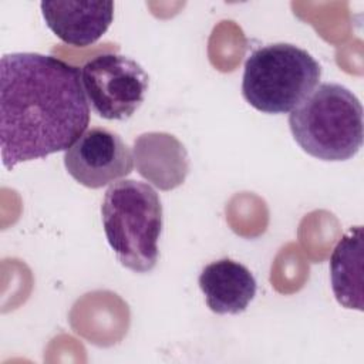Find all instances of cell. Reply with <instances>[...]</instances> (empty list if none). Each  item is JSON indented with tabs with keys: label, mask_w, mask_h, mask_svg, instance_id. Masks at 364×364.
Wrapping results in <instances>:
<instances>
[{
	"label": "cell",
	"mask_w": 364,
	"mask_h": 364,
	"mask_svg": "<svg viewBox=\"0 0 364 364\" xmlns=\"http://www.w3.org/2000/svg\"><path fill=\"white\" fill-rule=\"evenodd\" d=\"M90 124L81 71L54 55L10 53L0 60L3 165L67 151Z\"/></svg>",
	"instance_id": "cell-1"
},
{
	"label": "cell",
	"mask_w": 364,
	"mask_h": 364,
	"mask_svg": "<svg viewBox=\"0 0 364 364\" xmlns=\"http://www.w3.org/2000/svg\"><path fill=\"white\" fill-rule=\"evenodd\" d=\"M363 107L347 87L318 84L289 115L294 141L309 155L347 161L363 146Z\"/></svg>",
	"instance_id": "cell-2"
},
{
	"label": "cell",
	"mask_w": 364,
	"mask_h": 364,
	"mask_svg": "<svg viewBox=\"0 0 364 364\" xmlns=\"http://www.w3.org/2000/svg\"><path fill=\"white\" fill-rule=\"evenodd\" d=\"M102 226L117 260L135 273L151 272L158 262L162 205L155 189L135 179L112 182L101 205Z\"/></svg>",
	"instance_id": "cell-3"
},
{
	"label": "cell",
	"mask_w": 364,
	"mask_h": 364,
	"mask_svg": "<svg viewBox=\"0 0 364 364\" xmlns=\"http://www.w3.org/2000/svg\"><path fill=\"white\" fill-rule=\"evenodd\" d=\"M321 65L306 50L274 43L255 50L245 63L242 94L257 111L287 114L318 84Z\"/></svg>",
	"instance_id": "cell-4"
},
{
	"label": "cell",
	"mask_w": 364,
	"mask_h": 364,
	"mask_svg": "<svg viewBox=\"0 0 364 364\" xmlns=\"http://www.w3.org/2000/svg\"><path fill=\"white\" fill-rule=\"evenodd\" d=\"M81 81L88 104L98 117L125 121L144 102L149 77L135 60L105 53L90 58L82 65Z\"/></svg>",
	"instance_id": "cell-5"
},
{
	"label": "cell",
	"mask_w": 364,
	"mask_h": 364,
	"mask_svg": "<svg viewBox=\"0 0 364 364\" xmlns=\"http://www.w3.org/2000/svg\"><path fill=\"white\" fill-rule=\"evenodd\" d=\"M64 166L80 185L98 189L129 175L134 158L117 132L95 127L87 129L65 151Z\"/></svg>",
	"instance_id": "cell-6"
},
{
	"label": "cell",
	"mask_w": 364,
	"mask_h": 364,
	"mask_svg": "<svg viewBox=\"0 0 364 364\" xmlns=\"http://www.w3.org/2000/svg\"><path fill=\"white\" fill-rule=\"evenodd\" d=\"M40 7L47 27L74 47L97 43L114 20V3L108 0H44Z\"/></svg>",
	"instance_id": "cell-7"
},
{
	"label": "cell",
	"mask_w": 364,
	"mask_h": 364,
	"mask_svg": "<svg viewBox=\"0 0 364 364\" xmlns=\"http://www.w3.org/2000/svg\"><path fill=\"white\" fill-rule=\"evenodd\" d=\"M208 307L216 314H239L256 296V279L242 263L220 259L206 264L198 279Z\"/></svg>",
	"instance_id": "cell-8"
},
{
	"label": "cell",
	"mask_w": 364,
	"mask_h": 364,
	"mask_svg": "<svg viewBox=\"0 0 364 364\" xmlns=\"http://www.w3.org/2000/svg\"><path fill=\"white\" fill-rule=\"evenodd\" d=\"M136 169L155 186L169 191L179 186L188 173L183 145L165 132L142 134L134 144Z\"/></svg>",
	"instance_id": "cell-9"
},
{
	"label": "cell",
	"mask_w": 364,
	"mask_h": 364,
	"mask_svg": "<svg viewBox=\"0 0 364 364\" xmlns=\"http://www.w3.org/2000/svg\"><path fill=\"white\" fill-rule=\"evenodd\" d=\"M364 233L363 226L350 228L337 242L330 256L331 289L336 300L346 309L364 310L363 290Z\"/></svg>",
	"instance_id": "cell-10"
}]
</instances>
